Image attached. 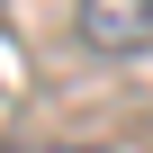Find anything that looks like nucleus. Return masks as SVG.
<instances>
[{
    "mask_svg": "<svg viewBox=\"0 0 153 153\" xmlns=\"http://www.w3.org/2000/svg\"><path fill=\"white\" fill-rule=\"evenodd\" d=\"M81 36L99 54H135L153 36V0H81Z\"/></svg>",
    "mask_w": 153,
    "mask_h": 153,
    "instance_id": "obj_1",
    "label": "nucleus"
}]
</instances>
